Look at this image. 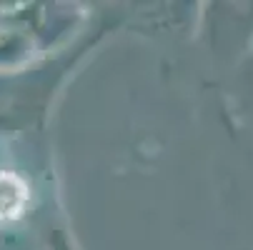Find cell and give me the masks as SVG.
Wrapping results in <instances>:
<instances>
[{
  "mask_svg": "<svg viewBox=\"0 0 253 250\" xmlns=\"http://www.w3.org/2000/svg\"><path fill=\"white\" fill-rule=\"evenodd\" d=\"M30 190L15 173H0V225L15 220L25 210Z\"/></svg>",
  "mask_w": 253,
  "mask_h": 250,
  "instance_id": "cell-1",
  "label": "cell"
}]
</instances>
